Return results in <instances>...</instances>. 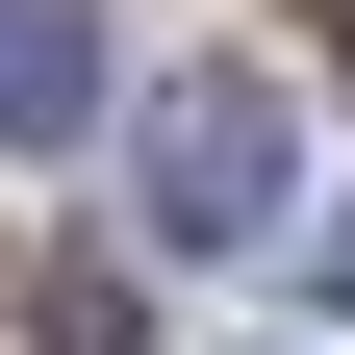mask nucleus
Returning <instances> with one entry per match:
<instances>
[{
    "label": "nucleus",
    "mask_w": 355,
    "mask_h": 355,
    "mask_svg": "<svg viewBox=\"0 0 355 355\" xmlns=\"http://www.w3.org/2000/svg\"><path fill=\"white\" fill-rule=\"evenodd\" d=\"M279 203H304V102L254 51H178L153 102H127V229H153V254H254Z\"/></svg>",
    "instance_id": "1"
},
{
    "label": "nucleus",
    "mask_w": 355,
    "mask_h": 355,
    "mask_svg": "<svg viewBox=\"0 0 355 355\" xmlns=\"http://www.w3.org/2000/svg\"><path fill=\"white\" fill-rule=\"evenodd\" d=\"M102 102V0H0V153H51Z\"/></svg>",
    "instance_id": "2"
},
{
    "label": "nucleus",
    "mask_w": 355,
    "mask_h": 355,
    "mask_svg": "<svg viewBox=\"0 0 355 355\" xmlns=\"http://www.w3.org/2000/svg\"><path fill=\"white\" fill-rule=\"evenodd\" d=\"M26 355H153V304H127V254H51V304H26Z\"/></svg>",
    "instance_id": "3"
},
{
    "label": "nucleus",
    "mask_w": 355,
    "mask_h": 355,
    "mask_svg": "<svg viewBox=\"0 0 355 355\" xmlns=\"http://www.w3.org/2000/svg\"><path fill=\"white\" fill-rule=\"evenodd\" d=\"M304 279H330V304H355V203H304Z\"/></svg>",
    "instance_id": "4"
}]
</instances>
